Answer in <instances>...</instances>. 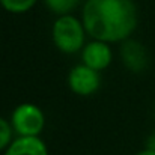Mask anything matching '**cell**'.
Returning <instances> with one entry per match:
<instances>
[{
    "instance_id": "cell-1",
    "label": "cell",
    "mask_w": 155,
    "mask_h": 155,
    "mask_svg": "<svg viewBox=\"0 0 155 155\" xmlns=\"http://www.w3.org/2000/svg\"><path fill=\"white\" fill-rule=\"evenodd\" d=\"M81 21L92 39L120 44L137 29L139 11L134 0H86Z\"/></svg>"
},
{
    "instance_id": "cell-2",
    "label": "cell",
    "mask_w": 155,
    "mask_h": 155,
    "mask_svg": "<svg viewBox=\"0 0 155 155\" xmlns=\"http://www.w3.org/2000/svg\"><path fill=\"white\" fill-rule=\"evenodd\" d=\"M86 29L81 18L72 14L59 15L51 26V41L63 54H75L86 45Z\"/></svg>"
},
{
    "instance_id": "cell-3",
    "label": "cell",
    "mask_w": 155,
    "mask_h": 155,
    "mask_svg": "<svg viewBox=\"0 0 155 155\" xmlns=\"http://www.w3.org/2000/svg\"><path fill=\"white\" fill-rule=\"evenodd\" d=\"M9 122L14 128L15 136L38 137L44 131L45 114L36 104L21 103L12 110Z\"/></svg>"
},
{
    "instance_id": "cell-4",
    "label": "cell",
    "mask_w": 155,
    "mask_h": 155,
    "mask_svg": "<svg viewBox=\"0 0 155 155\" xmlns=\"http://www.w3.org/2000/svg\"><path fill=\"white\" fill-rule=\"evenodd\" d=\"M68 87L78 97H91L101 87V75L84 63L75 65L68 72Z\"/></svg>"
},
{
    "instance_id": "cell-5",
    "label": "cell",
    "mask_w": 155,
    "mask_h": 155,
    "mask_svg": "<svg viewBox=\"0 0 155 155\" xmlns=\"http://www.w3.org/2000/svg\"><path fill=\"white\" fill-rule=\"evenodd\" d=\"M113 62V51L108 42H103L98 39H92L86 42L81 50V63L87 65L89 68L101 72L107 69Z\"/></svg>"
},
{
    "instance_id": "cell-6",
    "label": "cell",
    "mask_w": 155,
    "mask_h": 155,
    "mask_svg": "<svg viewBox=\"0 0 155 155\" xmlns=\"http://www.w3.org/2000/svg\"><path fill=\"white\" fill-rule=\"evenodd\" d=\"M119 53H120L122 63L131 72H143L148 68L149 54L142 42L130 38V39L120 42Z\"/></svg>"
},
{
    "instance_id": "cell-7",
    "label": "cell",
    "mask_w": 155,
    "mask_h": 155,
    "mask_svg": "<svg viewBox=\"0 0 155 155\" xmlns=\"http://www.w3.org/2000/svg\"><path fill=\"white\" fill-rule=\"evenodd\" d=\"M3 155H50L45 142L38 137H21L17 136Z\"/></svg>"
},
{
    "instance_id": "cell-8",
    "label": "cell",
    "mask_w": 155,
    "mask_h": 155,
    "mask_svg": "<svg viewBox=\"0 0 155 155\" xmlns=\"http://www.w3.org/2000/svg\"><path fill=\"white\" fill-rule=\"evenodd\" d=\"M45 8L56 14L57 17L59 15H68V14H72L81 3V0H42Z\"/></svg>"
},
{
    "instance_id": "cell-9",
    "label": "cell",
    "mask_w": 155,
    "mask_h": 155,
    "mask_svg": "<svg viewBox=\"0 0 155 155\" xmlns=\"http://www.w3.org/2000/svg\"><path fill=\"white\" fill-rule=\"evenodd\" d=\"M39 0H0V6L14 15H21L29 12Z\"/></svg>"
},
{
    "instance_id": "cell-10",
    "label": "cell",
    "mask_w": 155,
    "mask_h": 155,
    "mask_svg": "<svg viewBox=\"0 0 155 155\" xmlns=\"http://www.w3.org/2000/svg\"><path fill=\"white\" fill-rule=\"evenodd\" d=\"M14 128L9 120L0 117V152H5L14 140Z\"/></svg>"
},
{
    "instance_id": "cell-11",
    "label": "cell",
    "mask_w": 155,
    "mask_h": 155,
    "mask_svg": "<svg viewBox=\"0 0 155 155\" xmlns=\"http://www.w3.org/2000/svg\"><path fill=\"white\" fill-rule=\"evenodd\" d=\"M145 148H148V149H152V151H155V133H154V134H151V136H149V137L146 139Z\"/></svg>"
},
{
    "instance_id": "cell-12",
    "label": "cell",
    "mask_w": 155,
    "mask_h": 155,
    "mask_svg": "<svg viewBox=\"0 0 155 155\" xmlns=\"http://www.w3.org/2000/svg\"><path fill=\"white\" fill-rule=\"evenodd\" d=\"M134 155H155V151H152V149H148V148H143L142 151H139L137 154Z\"/></svg>"
}]
</instances>
